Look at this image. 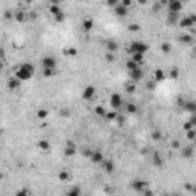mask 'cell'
Returning <instances> with one entry per match:
<instances>
[{
    "label": "cell",
    "instance_id": "6da1fadb",
    "mask_svg": "<svg viewBox=\"0 0 196 196\" xmlns=\"http://www.w3.org/2000/svg\"><path fill=\"white\" fill-rule=\"evenodd\" d=\"M34 72L35 71H34V66L31 63H23L16 69L14 77H17L19 80H22V81H28V80H31V78L34 77Z\"/></svg>",
    "mask_w": 196,
    "mask_h": 196
},
{
    "label": "cell",
    "instance_id": "7a4b0ae2",
    "mask_svg": "<svg viewBox=\"0 0 196 196\" xmlns=\"http://www.w3.org/2000/svg\"><path fill=\"white\" fill-rule=\"evenodd\" d=\"M127 51L130 52V54H147L149 51V45L144 43V42H139V40H135L132 42L129 46H127Z\"/></svg>",
    "mask_w": 196,
    "mask_h": 196
},
{
    "label": "cell",
    "instance_id": "3957f363",
    "mask_svg": "<svg viewBox=\"0 0 196 196\" xmlns=\"http://www.w3.org/2000/svg\"><path fill=\"white\" fill-rule=\"evenodd\" d=\"M178 23H179V26L182 29H190L196 25V14H190V16L182 17V19H179Z\"/></svg>",
    "mask_w": 196,
    "mask_h": 196
},
{
    "label": "cell",
    "instance_id": "277c9868",
    "mask_svg": "<svg viewBox=\"0 0 196 196\" xmlns=\"http://www.w3.org/2000/svg\"><path fill=\"white\" fill-rule=\"evenodd\" d=\"M109 104H110V107H112L113 110H120V109H123V106H124L123 97H121L120 94H112V95L109 97Z\"/></svg>",
    "mask_w": 196,
    "mask_h": 196
},
{
    "label": "cell",
    "instance_id": "5b68a950",
    "mask_svg": "<svg viewBox=\"0 0 196 196\" xmlns=\"http://www.w3.org/2000/svg\"><path fill=\"white\" fill-rule=\"evenodd\" d=\"M167 5H168V12H176V14H179L184 8V3L181 0H168Z\"/></svg>",
    "mask_w": 196,
    "mask_h": 196
},
{
    "label": "cell",
    "instance_id": "8992f818",
    "mask_svg": "<svg viewBox=\"0 0 196 196\" xmlns=\"http://www.w3.org/2000/svg\"><path fill=\"white\" fill-rule=\"evenodd\" d=\"M181 106H182V109H184L186 112H189V113H195L196 112V101L195 100H184V101H181Z\"/></svg>",
    "mask_w": 196,
    "mask_h": 196
},
{
    "label": "cell",
    "instance_id": "52a82bcc",
    "mask_svg": "<svg viewBox=\"0 0 196 196\" xmlns=\"http://www.w3.org/2000/svg\"><path fill=\"white\" fill-rule=\"evenodd\" d=\"M42 66L43 68H51V69H55L57 68V60L52 57V55H46L42 58Z\"/></svg>",
    "mask_w": 196,
    "mask_h": 196
},
{
    "label": "cell",
    "instance_id": "ba28073f",
    "mask_svg": "<svg viewBox=\"0 0 196 196\" xmlns=\"http://www.w3.org/2000/svg\"><path fill=\"white\" fill-rule=\"evenodd\" d=\"M129 77H130V80H132V81L138 83L139 80L144 78V72H142V69H141V66H139V68H136V69H133V71H130V72H129Z\"/></svg>",
    "mask_w": 196,
    "mask_h": 196
},
{
    "label": "cell",
    "instance_id": "9c48e42d",
    "mask_svg": "<svg viewBox=\"0 0 196 196\" xmlns=\"http://www.w3.org/2000/svg\"><path fill=\"white\" fill-rule=\"evenodd\" d=\"M113 14L116 16V17H126L127 14H129V8L127 6H124L121 2L116 5L115 8H113Z\"/></svg>",
    "mask_w": 196,
    "mask_h": 196
},
{
    "label": "cell",
    "instance_id": "30bf717a",
    "mask_svg": "<svg viewBox=\"0 0 196 196\" xmlns=\"http://www.w3.org/2000/svg\"><path fill=\"white\" fill-rule=\"evenodd\" d=\"M95 94H97L95 87H94L92 84H89V86H86V87H84V90H83V98H84V100H87V101H90V100H94Z\"/></svg>",
    "mask_w": 196,
    "mask_h": 196
},
{
    "label": "cell",
    "instance_id": "8fae6325",
    "mask_svg": "<svg viewBox=\"0 0 196 196\" xmlns=\"http://www.w3.org/2000/svg\"><path fill=\"white\" fill-rule=\"evenodd\" d=\"M147 182L146 181H141V179H135L132 184H130V187H132L133 190H136V192H146L147 190Z\"/></svg>",
    "mask_w": 196,
    "mask_h": 196
},
{
    "label": "cell",
    "instance_id": "7c38bea8",
    "mask_svg": "<svg viewBox=\"0 0 196 196\" xmlns=\"http://www.w3.org/2000/svg\"><path fill=\"white\" fill-rule=\"evenodd\" d=\"M193 155H195V147H193V146H186V147L181 149V156H182L184 159L193 158Z\"/></svg>",
    "mask_w": 196,
    "mask_h": 196
},
{
    "label": "cell",
    "instance_id": "4fadbf2b",
    "mask_svg": "<svg viewBox=\"0 0 196 196\" xmlns=\"http://www.w3.org/2000/svg\"><path fill=\"white\" fill-rule=\"evenodd\" d=\"M90 161L94 164H98V162H103L104 161V155L101 150H92V155H90Z\"/></svg>",
    "mask_w": 196,
    "mask_h": 196
},
{
    "label": "cell",
    "instance_id": "5bb4252c",
    "mask_svg": "<svg viewBox=\"0 0 196 196\" xmlns=\"http://www.w3.org/2000/svg\"><path fill=\"white\" fill-rule=\"evenodd\" d=\"M77 153V146L74 144V142H68V144H66V147H64V155H66V156H74Z\"/></svg>",
    "mask_w": 196,
    "mask_h": 196
},
{
    "label": "cell",
    "instance_id": "9a60e30c",
    "mask_svg": "<svg viewBox=\"0 0 196 196\" xmlns=\"http://www.w3.org/2000/svg\"><path fill=\"white\" fill-rule=\"evenodd\" d=\"M37 147L40 150H43V152H48V150H51V142L48 139H40L37 142Z\"/></svg>",
    "mask_w": 196,
    "mask_h": 196
},
{
    "label": "cell",
    "instance_id": "2e32d148",
    "mask_svg": "<svg viewBox=\"0 0 196 196\" xmlns=\"http://www.w3.org/2000/svg\"><path fill=\"white\" fill-rule=\"evenodd\" d=\"M81 28H83V31L89 32L90 29L94 28V20H92V19H84V20H83V25H81Z\"/></svg>",
    "mask_w": 196,
    "mask_h": 196
},
{
    "label": "cell",
    "instance_id": "e0dca14e",
    "mask_svg": "<svg viewBox=\"0 0 196 196\" xmlns=\"http://www.w3.org/2000/svg\"><path fill=\"white\" fill-rule=\"evenodd\" d=\"M20 83H22V80H19L17 77H14V78H9V81H8V87L9 89H19V86H20Z\"/></svg>",
    "mask_w": 196,
    "mask_h": 196
},
{
    "label": "cell",
    "instance_id": "ac0fdd59",
    "mask_svg": "<svg viewBox=\"0 0 196 196\" xmlns=\"http://www.w3.org/2000/svg\"><path fill=\"white\" fill-rule=\"evenodd\" d=\"M103 165H104V170H106L107 173H112V172L115 170V164H113V161H110V159H104V161H103Z\"/></svg>",
    "mask_w": 196,
    "mask_h": 196
},
{
    "label": "cell",
    "instance_id": "d6986e66",
    "mask_svg": "<svg viewBox=\"0 0 196 196\" xmlns=\"http://www.w3.org/2000/svg\"><path fill=\"white\" fill-rule=\"evenodd\" d=\"M153 164H155L156 167H162L164 159H162L161 153H158V152H155V153H153Z\"/></svg>",
    "mask_w": 196,
    "mask_h": 196
},
{
    "label": "cell",
    "instance_id": "ffe728a7",
    "mask_svg": "<svg viewBox=\"0 0 196 196\" xmlns=\"http://www.w3.org/2000/svg\"><path fill=\"white\" fill-rule=\"evenodd\" d=\"M124 110L127 112V113H136V110H138V107H136V104L135 103H127V104H124Z\"/></svg>",
    "mask_w": 196,
    "mask_h": 196
},
{
    "label": "cell",
    "instance_id": "44dd1931",
    "mask_svg": "<svg viewBox=\"0 0 196 196\" xmlns=\"http://www.w3.org/2000/svg\"><path fill=\"white\" fill-rule=\"evenodd\" d=\"M106 48L109 52H116L118 51V43H116L115 40H107L106 42Z\"/></svg>",
    "mask_w": 196,
    "mask_h": 196
},
{
    "label": "cell",
    "instance_id": "7402d4cb",
    "mask_svg": "<svg viewBox=\"0 0 196 196\" xmlns=\"http://www.w3.org/2000/svg\"><path fill=\"white\" fill-rule=\"evenodd\" d=\"M126 68H127V71L130 72V71H133V69L139 68V64H138L135 60H132V58H130V60H127V61H126Z\"/></svg>",
    "mask_w": 196,
    "mask_h": 196
},
{
    "label": "cell",
    "instance_id": "603a6c76",
    "mask_svg": "<svg viewBox=\"0 0 196 196\" xmlns=\"http://www.w3.org/2000/svg\"><path fill=\"white\" fill-rule=\"evenodd\" d=\"M179 42H181V43H186V45H190V43L193 42V37H192L190 34H182V35L179 37Z\"/></svg>",
    "mask_w": 196,
    "mask_h": 196
},
{
    "label": "cell",
    "instance_id": "cb8c5ba5",
    "mask_svg": "<svg viewBox=\"0 0 196 196\" xmlns=\"http://www.w3.org/2000/svg\"><path fill=\"white\" fill-rule=\"evenodd\" d=\"M164 78H165V74H164L162 69H156L155 71V81H162Z\"/></svg>",
    "mask_w": 196,
    "mask_h": 196
},
{
    "label": "cell",
    "instance_id": "d4e9b609",
    "mask_svg": "<svg viewBox=\"0 0 196 196\" xmlns=\"http://www.w3.org/2000/svg\"><path fill=\"white\" fill-rule=\"evenodd\" d=\"M48 116H49V110H46V109L37 110V118H38V120H46Z\"/></svg>",
    "mask_w": 196,
    "mask_h": 196
},
{
    "label": "cell",
    "instance_id": "484cf974",
    "mask_svg": "<svg viewBox=\"0 0 196 196\" xmlns=\"http://www.w3.org/2000/svg\"><path fill=\"white\" fill-rule=\"evenodd\" d=\"M104 118H106V120H109V121H115L116 118H118V113H116V110L106 112V115H104Z\"/></svg>",
    "mask_w": 196,
    "mask_h": 196
},
{
    "label": "cell",
    "instance_id": "4316f807",
    "mask_svg": "<svg viewBox=\"0 0 196 196\" xmlns=\"http://www.w3.org/2000/svg\"><path fill=\"white\" fill-rule=\"evenodd\" d=\"M49 12L55 17L57 14H60V12H63V11H61V8H60L58 5H51V6H49Z\"/></svg>",
    "mask_w": 196,
    "mask_h": 196
},
{
    "label": "cell",
    "instance_id": "83f0119b",
    "mask_svg": "<svg viewBox=\"0 0 196 196\" xmlns=\"http://www.w3.org/2000/svg\"><path fill=\"white\" fill-rule=\"evenodd\" d=\"M55 75V69H51V68H43V77L45 78H51Z\"/></svg>",
    "mask_w": 196,
    "mask_h": 196
},
{
    "label": "cell",
    "instance_id": "f1b7e54d",
    "mask_svg": "<svg viewBox=\"0 0 196 196\" xmlns=\"http://www.w3.org/2000/svg\"><path fill=\"white\" fill-rule=\"evenodd\" d=\"M132 60H135L139 66L144 63V54H132Z\"/></svg>",
    "mask_w": 196,
    "mask_h": 196
},
{
    "label": "cell",
    "instance_id": "f546056e",
    "mask_svg": "<svg viewBox=\"0 0 196 196\" xmlns=\"http://www.w3.org/2000/svg\"><path fill=\"white\" fill-rule=\"evenodd\" d=\"M178 16H179V14H176V12H168L167 22H168V23H176V22H178Z\"/></svg>",
    "mask_w": 196,
    "mask_h": 196
},
{
    "label": "cell",
    "instance_id": "4dcf8cb0",
    "mask_svg": "<svg viewBox=\"0 0 196 196\" xmlns=\"http://www.w3.org/2000/svg\"><path fill=\"white\" fill-rule=\"evenodd\" d=\"M186 133H187V138H189L190 141H193V139H195V136H196V127H192L190 130H187Z\"/></svg>",
    "mask_w": 196,
    "mask_h": 196
},
{
    "label": "cell",
    "instance_id": "1f68e13d",
    "mask_svg": "<svg viewBox=\"0 0 196 196\" xmlns=\"http://www.w3.org/2000/svg\"><path fill=\"white\" fill-rule=\"evenodd\" d=\"M135 89H136L135 81H132V83H129V84L126 86V92H127V94H133V92H135Z\"/></svg>",
    "mask_w": 196,
    "mask_h": 196
},
{
    "label": "cell",
    "instance_id": "d6a6232c",
    "mask_svg": "<svg viewBox=\"0 0 196 196\" xmlns=\"http://www.w3.org/2000/svg\"><path fill=\"white\" fill-rule=\"evenodd\" d=\"M161 51L164 52V54H168V52L172 51V46H170V43H162V45H161Z\"/></svg>",
    "mask_w": 196,
    "mask_h": 196
},
{
    "label": "cell",
    "instance_id": "836d02e7",
    "mask_svg": "<svg viewBox=\"0 0 196 196\" xmlns=\"http://www.w3.org/2000/svg\"><path fill=\"white\" fill-rule=\"evenodd\" d=\"M95 113L100 115V116H104V115H106V110H104L103 106H97V107H95Z\"/></svg>",
    "mask_w": 196,
    "mask_h": 196
},
{
    "label": "cell",
    "instance_id": "e575fe53",
    "mask_svg": "<svg viewBox=\"0 0 196 196\" xmlns=\"http://www.w3.org/2000/svg\"><path fill=\"white\" fill-rule=\"evenodd\" d=\"M64 54L69 55V57H75V55H77V51L72 49V48H68V49H64Z\"/></svg>",
    "mask_w": 196,
    "mask_h": 196
},
{
    "label": "cell",
    "instance_id": "d590c367",
    "mask_svg": "<svg viewBox=\"0 0 196 196\" xmlns=\"http://www.w3.org/2000/svg\"><path fill=\"white\" fill-rule=\"evenodd\" d=\"M80 193H81V190L77 189V187H72V189L68 192V195H71V196H77V195H80Z\"/></svg>",
    "mask_w": 196,
    "mask_h": 196
},
{
    "label": "cell",
    "instance_id": "8d00e7d4",
    "mask_svg": "<svg viewBox=\"0 0 196 196\" xmlns=\"http://www.w3.org/2000/svg\"><path fill=\"white\" fill-rule=\"evenodd\" d=\"M58 178H60L61 181H68V179H69V173H68L66 170H63V172H60Z\"/></svg>",
    "mask_w": 196,
    "mask_h": 196
},
{
    "label": "cell",
    "instance_id": "74e56055",
    "mask_svg": "<svg viewBox=\"0 0 196 196\" xmlns=\"http://www.w3.org/2000/svg\"><path fill=\"white\" fill-rule=\"evenodd\" d=\"M106 61H109V63H113V61H115L113 52H109V51H107V54H106Z\"/></svg>",
    "mask_w": 196,
    "mask_h": 196
},
{
    "label": "cell",
    "instance_id": "f35d334b",
    "mask_svg": "<svg viewBox=\"0 0 196 196\" xmlns=\"http://www.w3.org/2000/svg\"><path fill=\"white\" fill-rule=\"evenodd\" d=\"M54 19H55V22H57V23H61V22H64V12H60V14H57Z\"/></svg>",
    "mask_w": 196,
    "mask_h": 196
},
{
    "label": "cell",
    "instance_id": "ab89813d",
    "mask_svg": "<svg viewBox=\"0 0 196 196\" xmlns=\"http://www.w3.org/2000/svg\"><path fill=\"white\" fill-rule=\"evenodd\" d=\"M106 3H107V6H110V8H115L116 5L120 3V0H106Z\"/></svg>",
    "mask_w": 196,
    "mask_h": 196
},
{
    "label": "cell",
    "instance_id": "60d3db41",
    "mask_svg": "<svg viewBox=\"0 0 196 196\" xmlns=\"http://www.w3.org/2000/svg\"><path fill=\"white\" fill-rule=\"evenodd\" d=\"M16 20L17 22H25V14H23V12H17V14H16Z\"/></svg>",
    "mask_w": 196,
    "mask_h": 196
},
{
    "label": "cell",
    "instance_id": "b9f144b4",
    "mask_svg": "<svg viewBox=\"0 0 196 196\" xmlns=\"http://www.w3.org/2000/svg\"><path fill=\"white\" fill-rule=\"evenodd\" d=\"M190 123L193 124V127H196V112L192 113V116H190Z\"/></svg>",
    "mask_w": 196,
    "mask_h": 196
},
{
    "label": "cell",
    "instance_id": "7bdbcfd3",
    "mask_svg": "<svg viewBox=\"0 0 196 196\" xmlns=\"http://www.w3.org/2000/svg\"><path fill=\"white\" fill-rule=\"evenodd\" d=\"M170 77H172V78H178V77H179V72H178V69H173V71H170Z\"/></svg>",
    "mask_w": 196,
    "mask_h": 196
},
{
    "label": "cell",
    "instance_id": "ee69618b",
    "mask_svg": "<svg viewBox=\"0 0 196 196\" xmlns=\"http://www.w3.org/2000/svg\"><path fill=\"white\" fill-rule=\"evenodd\" d=\"M152 135H153L152 138H153L155 141H158V139H161V133H159V132H153Z\"/></svg>",
    "mask_w": 196,
    "mask_h": 196
},
{
    "label": "cell",
    "instance_id": "f6af8a7d",
    "mask_svg": "<svg viewBox=\"0 0 196 196\" xmlns=\"http://www.w3.org/2000/svg\"><path fill=\"white\" fill-rule=\"evenodd\" d=\"M192 127H193V124H192L190 121H187V123L184 124V130H186V132H187V130H190Z\"/></svg>",
    "mask_w": 196,
    "mask_h": 196
},
{
    "label": "cell",
    "instance_id": "bcb514c9",
    "mask_svg": "<svg viewBox=\"0 0 196 196\" xmlns=\"http://www.w3.org/2000/svg\"><path fill=\"white\" fill-rule=\"evenodd\" d=\"M179 147H181V144H179V141H176V139H175V141L172 142V149H179Z\"/></svg>",
    "mask_w": 196,
    "mask_h": 196
},
{
    "label": "cell",
    "instance_id": "7dc6e473",
    "mask_svg": "<svg viewBox=\"0 0 196 196\" xmlns=\"http://www.w3.org/2000/svg\"><path fill=\"white\" fill-rule=\"evenodd\" d=\"M129 29H130V31H138V29H139V25H130Z\"/></svg>",
    "mask_w": 196,
    "mask_h": 196
},
{
    "label": "cell",
    "instance_id": "c3c4849f",
    "mask_svg": "<svg viewBox=\"0 0 196 196\" xmlns=\"http://www.w3.org/2000/svg\"><path fill=\"white\" fill-rule=\"evenodd\" d=\"M121 3H123L124 6H127V8H129L130 5H132V0H121Z\"/></svg>",
    "mask_w": 196,
    "mask_h": 196
},
{
    "label": "cell",
    "instance_id": "681fc988",
    "mask_svg": "<svg viewBox=\"0 0 196 196\" xmlns=\"http://www.w3.org/2000/svg\"><path fill=\"white\" fill-rule=\"evenodd\" d=\"M49 2H51V5H58L61 0H49Z\"/></svg>",
    "mask_w": 196,
    "mask_h": 196
},
{
    "label": "cell",
    "instance_id": "f907efd6",
    "mask_svg": "<svg viewBox=\"0 0 196 196\" xmlns=\"http://www.w3.org/2000/svg\"><path fill=\"white\" fill-rule=\"evenodd\" d=\"M139 3H141V5H144V3H146V0H139Z\"/></svg>",
    "mask_w": 196,
    "mask_h": 196
},
{
    "label": "cell",
    "instance_id": "816d5d0a",
    "mask_svg": "<svg viewBox=\"0 0 196 196\" xmlns=\"http://www.w3.org/2000/svg\"><path fill=\"white\" fill-rule=\"evenodd\" d=\"M193 193H195V195H196V186H195V187H193Z\"/></svg>",
    "mask_w": 196,
    "mask_h": 196
},
{
    "label": "cell",
    "instance_id": "f5cc1de1",
    "mask_svg": "<svg viewBox=\"0 0 196 196\" xmlns=\"http://www.w3.org/2000/svg\"><path fill=\"white\" fill-rule=\"evenodd\" d=\"M193 54H195V55H196V48H195V49H193Z\"/></svg>",
    "mask_w": 196,
    "mask_h": 196
},
{
    "label": "cell",
    "instance_id": "db71d44e",
    "mask_svg": "<svg viewBox=\"0 0 196 196\" xmlns=\"http://www.w3.org/2000/svg\"><path fill=\"white\" fill-rule=\"evenodd\" d=\"M193 141H195V144H196V136H195V139H193Z\"/></svg>",
    "mask_w": 196,
    "mask_h": 196
}]
</instances>
